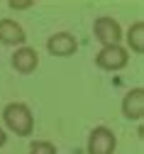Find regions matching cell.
Wrapping results in <instances>:
<instances>
[{
  "label": "cell",
  "mask_w": 144,
  "mask_h": 154,
  "mask_svg": "<svg viewBox=\"0 0 144 154\" xmlns=\"http://www.w3.org/2000/svg\"><path fill=\"white\" fill-rule=\"evenodd\" d=\"M117 147V140L110 127L105 125H98L90 130L88 134V154H112Z\"/></svg>",
  "instance_id": "277c9868"
},
{
  "label": "cell",
  "mask_w": 144,
  "mask_h": 154,
  "mask_svg": "<svg viewBox=\"0 0 144 154\" xmlns=\"http://www.w3.org/2000/svg\"><path fill=\"white\" fill-rule=\"evenodd\" d=\"M37 66H39V54H37V49H32V47H20V49L12 54V69H15L17 73H32Z\"/></svg>",
  "instance_id": "52a82bcc"
},
{
  "label": "cell",
  "mask_w": 144,
  "mask_h": 154,
  "mask_svg": "<svg viewBox=\"0 0 144 154\" xmlns=\"http://www.w3.org/2000/svg\"><path fill=\"white\" fill-rule=\"evenodd\" d=\"M127 61H130V54H127L125 47H120V44H115V47H103V49L95 54V64H98L100 69H105V71H120V69L127 66Z\"/></svg>",
  "instance_id": "3957f363"
},
{
  "label": "cell",
  "mask_w": 144,
  "mask_h": 154,
  "mask_svg": "<svg viewBox=\"0 0 144 154\" xmlns=\"http://www.w3.org/2000/svg\"><path fill=\"white\" fill-rule=\"evenodd\" d=\"M47 49L54 56H71V54H76L78 42H76V37L69 34V32H56V34H51L47 39Z\"/></svg>",
  "instance_id": "5b68a950"
},
{
  "label": "cell",
  "mask_w": 144,
  "mask_h": 154,
  "mask_svg": "<svg viewBox=\"0 0 144 154\" xmlns=\"http://www.w3.org/2000/svg\"><path fill=\"white\" fill-rule=\"evenodd\" d=\"M8 8L10 10H27V8H32V0H10Z\"/></svg>",
  "instance_id": "8fae6325"
},
{
  "label": "cell",
  "mask_w": 144,
  "mask_h": 154,
  "mask_svg": "<svg viewBox=\"0 0 144 154\" xmlns=\"http://www.w3.org/2000/svg\"><path fill=\"white\" fill-rule=\"evenodd\" d=\"M27 39V34L22 29V25L5 17V20H0V42L3 44H10V47H22Z\"/></svg>",
  "instance_id": "8992f818"
},
{
  "label": "cell",
  "mask_w": 144,
  "mask_h": 154,
  "mask_svg": "<svg viewBox=\"0 0 144 154\" xmlns=\"http://www.w3.org/2000/svg\"><path fill=\"white\" fill-rule=\"evenodd\" d=\"M127 44H130V49L137 51V54L144 51V22H142V20H137V22L127 29Z\"/></svg>",
  "instance_id": "9c48e42d"
},
{
  "label": "cell",
  "mask_w": 144,
  "mask_h": 154,
  "mask_svg": "<svg viewBox=\"0 0 144 154\" xmlns=\"http://www.w3.org/2000/svg\"><path fill=\"white\" fill-rule=\"evenodd\" d=\"M5 142H8V132L0 127V147H5Z\"/></svg>",
  "instance_id": "7c38bea8"
},
{
  "label": "cell",
  "mask_w": 144,
  "mask_h": 154,
  "mask_svg": "<svg viewBox=\"0 0 144 154\" xmlns=\"http://www.w3.org/2000/svg\"><path fill=\"white\" fill-rule=\"evenodd\" d=\"M122 112L127 120H142L144 115V88H132L122 98Z\"/></svg>",
  "instance_id": "ba28073f"
},
{
  "label": "cell",
  "mask_w": 144,
  "mask_h": 154,
  "mask_svg": "<svg viewBox=\"0 0 144 154\" xmlns=\"http://www.w3.org/2000/svg\"><path fill=\"white\" fill-rule=\"evenodd\" d=\"M3 120H5L8 130H12L20 137H27L34 130V115H32L29 105H25V103H8L3 110Z\"/></svg>",
  "instance_id": "6da1fadb"
},
{
  "label": "cell",
  "mask_w": 144,
  "mask_h": 154,
  "mask_svg": "<svg viewBox=\"0 0 144 154\" xmlns=\"http://www.w3.org/2000/svg\"><path fill=\"white\" fill-rule=\"evenodd\" d=\"M93 32H95V39H98L103 47H115V44H120V39H122V27H120L117 20H112L110 15L95 17Z\"/></svg>",
  "instance_id": "7a4b0ae2"
},
{
  "label": "cell",
  "mask_w": 144,
  "mask_h": 154,
  "mask_svg": "<svg viewBox=\"0 0 144 154\" xmlns=\"http://www.w3.org/2000/svg\"><path fill=\"white\" fill-rule=\"evenodd\" d=\"M29 154H56V147L47 140H37L29 144Z\"/></svg>",
  "instance_id": "30bf717a"
}]
</instances>
